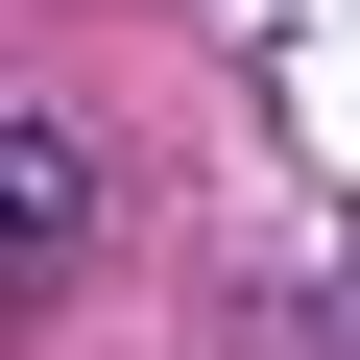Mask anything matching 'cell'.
Instances as JSON below:
<instances>
[{
  "mask_svg": "<svg viewBox=\"0 0 360 360\" xmlns=\"http://www.w3.org/2000/svg\"><path fill=\"white\" fill-rule=\"evenodd\" d=\"M72 240H96V168H72L49 120H25V144H0V336H25V312L72 288Z\"/></svg>",
  "mask_w": 360,
  "mask_h": 360,
  "instance_id": "cell-1",
  "label": "cell"
}]
</instances>
